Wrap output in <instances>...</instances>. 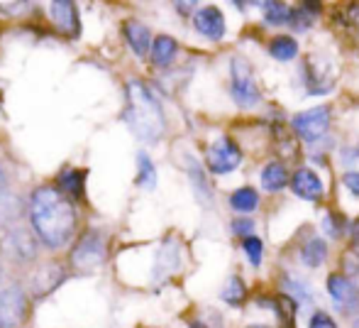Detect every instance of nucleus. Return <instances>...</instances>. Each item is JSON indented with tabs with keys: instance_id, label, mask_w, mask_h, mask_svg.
<instances>
[{
	"instance_id": "nucleus-1",
	"label": "nucleus",
	"mask_w": 359,
	"mask_h": 328,
	"mask_svg": "<svg viewBox=\"0 0 359 328\" xmlns=\"http://www.w3.org/2000/svg\"><path fill=\"white\" fill-rule=\"evenodd\" d=\"M29 223L32 233H37L49 250H59L74 240L79 214L74 201L57 186H39L29 196Z\"/></svg>"
},
{
	"instance_id": "nucleus-2",
	"label": "nucleus",
	"mask_w": 359,
	"mask_h": 328,
	"mask_svg": "<svg viewBox=\"0 0 359 328\" xmlns=\"http://www.w3.org/2000/svg\"><path fill=\"white\" fill-rule=\"evenodd\" d=\"M125 123L133 135L142 143H159L166 130V118L161 103L149 88L133 79L128 81V108H125Z\"/></svg>"
},
{
	"instance_id": "nucleus-3",
	"label": "nucleus",
	"mask_w": 359,
	"mask_h": 328,
	"mask_svg": "<svg viewBox=\"0 0 359 328\" xmlns=\"http://www.w3.org/2000/svg\"><path fill=\"white\" fill-rule=\"evenodd\" d=\"M230 67H232V98H235V103L242 105V108L257 105L262 98V91L255 79V72L247 64V59L235 57Z\"/></svg>"
},
{
	"instance_id": "nucleus-4",
	"label": "nucleus",
	"mask_w": 359,
	"mask_h": 328,
	"mask_svg": "<svg viewBox=\"0 0 359 328\" xmlns=\"http://www.w3.org/2000/svg\"><path fill=\"white\" fill-rule=\"evenodd\" d=\"M293 133L306 143H318L327 135L330 130V108L327 105H316V108L301 110L293 115L291 120Z\"/></svg>"
},
{
	"instance_id": "nucleus-5",
	"label": "nucleus",
	"mask_w": 359,
	"mask_h": 328,
	"mask_svg": "<svg viewBox=\"0 0 359 328\" xmlns=\"http://www.w3.org/2000/svg\"><path fill=\"white\" fill-rule=\"evenodd\" d=\"M105 262V243L100 230H86L72 250V265L79 270H95Z\"/></svg>"
},
{
	"instance_id": "nucleus-6",
	"label": "nucleus",
	"mask_w": 359,
	"mask_h": 328,
	"mask_svg": "<svg viewBox=\"0 0 359 328\" xmlns=\"http://www.w3.org/2000/svg\"><path fill=\"white\" fill-rule=\"evenodd\" d=\"M240 162H242L240 145L232 138H227V135L217 138L208 147V152H205V164H208V169L213 174H230V171H235L240 166Z\"/></svg>"
},
{
	"instance_id": "nucleus-7",
	"label": "nucleus",
	"mask_w": 359,
	"mask_h": 328,
	"mask_svg": "<svg viewBox=\"0 0 359 328\" xmlns=\"http://www.w3.org/2000/svg\"><path fill=\"white\" fill-rule=\"evenodd\" d=\"M27 294L20 284H10L0 289V316L5 328H20L27 319Z\"/></svg>"
},
{
	"instance_id": "nucleus-8",
	"label": "nucleus",
	"mask_w": 359,
	"mask_h": 328,
	"mask_svg": "<svg viewBox=\"0 0 359 328\" xmlns=\"http://www.w3.org/2000/svg\"><path fill=\"white\" fill-rule=\"evenodd\" d=\"M327 294H330V299L335 301V304H340V309H345V311L359 306V289L347 275L327 277Z\"/></svg>"
},
{
	"instance_id": "nucleus-9",
	"label": "nucleus",
	"mask_w": 359,
	"mask_h": 328,
	"mask_svg": "<svg viewBox=\"0 0 359 328\" xmlns=\"http://www.w3.org/2000/svg\"><path fill=\"white\" fill-rule=\"evenodd\" d=\"M49 15H52V22L59 32L69 34V37H79L81 34V22H79V10L72 0H57V3L49 5Z\"/></svg>"
},
{
	"instance_id": "nucleus-10",
	"label": "nucleus",
	"mask_w": 359,
	"mask_h": 328,
	"mask_svg": "<svg viewBox=\"0 0 359 328\" xmlns=\"http://www.w3.org/2000/svg\"><path fill=\"white\" fill-rule=\"evenodd\" d=\"M194 25H196V29H198V34L213 39V42L225 37V18H222V13L215 5L201 8L198 13L194 15Z\"/></svg>"
},
{
	"instance_id": "nucleus-11",
	"label": "nucleus",
	"mask_w": 359,
	"mask_h": 328,
	"mask_svg": "<svg viewBox=\"0 0 359 328\" xmlns=\"http://www.w3.org/2000/svg\"><path fill=\"white\" fill-rule=\"evenodd\" d=\"M291 191L303 201H318L323 196V181L313 169H296L291 176Z\"/></svg>"
},
{
	"instance_id": "nucleus-12",
	"label": "nucleus",
	"mask_w": 359,
	"mask_h": 328,
	"mask_svg": "<svg viewBox=\"0 0 359 328\" xmlns=\"http://www.w3.org/2000/svg\"><path fill=\"white\" fill-rule=\"evenodd\" d=\"M67 272L57 265V262H44L37 272L32 275V294L34 296H44L52 289H57L59 282H64Z\"/></svg>"
},
{
	"instance_id": "nucleus-13",
	"label": "nucleus",
	"mask_w": 359,
	"mask_h": 328,
	"mask_svg": "<svg viewBox=\"0 0 359 328\" xmlns=\"http://www.w3.org/2000/svg\"><path fill=\"white\" fill-rule=\"evenodd\" d=\"M123 32L137 57H144L147 52H151V32L147 25L137 22V20H128V22L123 25Z\"/></svg>"
},
{
	"instance_id": "nucleus-14",
	"label": "nucleus",
	"mask_w": 359,
	"mask_h": 328,
	"mask_svg": "<svg viewBox=\"0 0 359 328\" xmlns=\"http://www.w3.org/2000/svg\"><path fill=\"white\" fill-rule=\"evenodd\" d=\"M86 176H88L86 169H74V166H69V169H64L62 174L57 176V189L62 191V194H67L72 201H81L83 199Z\"/></svg>"
},
{
	"instance_id": "nucleus-15",
	"label": "nucleus",
	"mask_w": 359,
	"mask_h": 328,
	"mask_svg": "<svg viewBox=\"0 0 359 328\" xmlns=\"http://www.w3.org/2000/svg\"><path fill=\"white\" fill-rule=\"evenodd\" d=\"M176 54H179V42H176L174 37H169V34H159V37L151 42V64L159 69L169 67L171 62L176 59Z\"/></svg>"
},
{
	"instance_id": "nucleus-16",
	"label": "nucleus",
	"mask_w": 359,
	"mask_h": 328,
	"mask_svg": "<svg viewBox=\"0 0 359 328\" xmlns=\"http://www.w3.org/2000/svg\"><path fill=\"white\" fill-rule=\"evenodd\" d=\"M8 247L13 252V257H20V260H34L37 257V245H34V238L29 230H13L8 235Z\"/></svg>"
},
{
	"instance_id": "nucleus-17",
	"label": "nucleus",
	"mask_w": 359,
	"mask_h": 328,
	"mask_svg": "<svg viewBox=\"0 0 359 328\" xmlns=\"http://www.w3.org/2000/svg\"><path fill=\"white\" fill-rule=\"evenodd\" d=\"M230 209L237 214H252L259 209V191L255 186H240L230 194Z\"/></svg>"
},
{
	"instance_id": "nucleus-18",
	"label": "nucleus",
	"mask_w": 359,
	"mask_h": 328,
	"mask_svg": "<svg viewBox=\"0 0 359 328\" xmlns=\"http://www.w3.org/2000/svg\"><path fill=\"white\" fill-rule=\"evenodd\" d=\"M288 181H291V176H288L286 166L281 162H269L262 169V186L266 191H281Z\"/></svg>"
},
{
	"instance_id": "nucleus-19",
	"label": "nucleus",
	"mask_w": 359,
	"mask_h": 328,
	"mask_svg": "<svg viewBox=\"0 0 359 328\" xmlns=\"http://www.w3.org/2000/svg\"><path fill=\"white\" fill-rule=\"evenodd\" d=\"M318 13H320V5H316V3L298 5V8L291 10V27L296 29V32H308V29L313 27V22H316Z\"/></svg>"
},
{
	"instance_id": "nucleus-20",
	"label": "nucleus",
	"mask_w": 359,
	"mask_h": 328,
	"mask_svg": "<svg viewBox=\"0 0 359 328\" xmlns=\"http://www.w3.org/2000/svg\"><path fill=\"white\" fill-rule=\"evenodd\" d=\"M269 54L276 62H291L298 57V42L288 34H276L269 42Z\"/></svg>"
},
{
	"instance_id": "nucleus-21",
	"label": "nucleus",
	"mask_w": 359,
	"mask_h": 328,
	"mask_svg": "<svg viewBox=\"0 0 359 328\" xmlns=\"http://www.w3.org/2000/svg\"><path fill=\"white\" fill-rule=\"evenodd\" d=\"M189 176H191V184H194V191L201 204H210V201H213V191H210L208 179H205L203 169H201V164L196 162V159H189Z\"/></svg>"
},
{
	"instance_id": "nucleus-22",
	"label": "nucleus",
	"mask_w": 359,
	"mask_h": 328,
	"mask_svg": "<svg viewBox=\"0 0 359 328\" xmlns=\"http://www.w3.org/2000/svg\"><path fill=\"white\" fill-rule=\"evenodd\" d=\"M301 260H303V265H306V267H320L323 262L327 260L325 240H320V238L308 240V243L303 245V250H301Z\"/></svg>"
},
{
	"instance_id": "nucleus-23",
	"label": "nucleus",
	"mask_w": 359,
	"mask_h": 328,
	"mask_svg": "<svg viewBox=\"0 0 359 328\" xmlns=\"http://www.w3.org/2000/svg\"><path fill=\"white\" fill-rule=\"evenodd\" d=\"M220 299L225 301V304H230V306H240L242 301L247 299L245 280H242V277H230V280H227V284L222 287Z\"/></svg>"
},
{
	"instance_id": "nucleus-24",
	"label": "nucleus",
	"mask_w": 359,
	"mask_h": 328,
	"mask_svg": "<svg viewBox=\"0 0 359 328\" xmlns=\"http://www.w3.org/2000/svg\"><path fill=\"white\" fill-rule=\"evenodd\" d=\"M284 289H286V296H291V299L298 304V309L311 301V291H308V287L303 284V280H298V277L286 275L284 277Z\"/></svg>"
},
{
	"instance_id": "nucleus-25",
	"label": "nucleus",
	"mask_w": 359,
	"mask_h": 328,
	"mask_svg": "<svg viewBox=\"0 0 359 328\" xmlns=\"http://www.w3.org/2000/svg\"><path fill=\"white\" fill-rule=\"evenodd\" d=\"M137 166H140L137 184L142 186V189H154V186H156V169H154V164H151L149 155L140 152L137 155Z\"/></svg>"
},
{
	"instance_id": "nucleus-26",
	"label": "nucleus",
	"mask_w": 359,
	"mask_h": 328,
	"mask_svg": "<svg viewBox=\"0 0 359 328\" xmlns=\"http://www.w3.org/2000/svg\"><path fill=\"white\" fill-rule=\"evenodd\" d=\"M262 8H264V20L269 25H274V27L291 22V8H288V5H284V3H262Z\"/></svg>"
},
{
	"instance_id": "nucleus-27",
	"label": "nucleus",
	"mask_w": 359,
	"mask_h": 328,
	"mask_svg": "<svg viewBox=\"0 0 359 328\" xmlns=\"http://www.w3.org/2000/svg\"><path fill=\"white\" fill-rule=\"evenodd\" d=\"M242 250L247 252V257H250V262L255 267L262 265V257H264V243H262V238H257V235H250V238L242 240Z\"/></svg>"
},
{
	"instance_id": "nucleus-28",
	"label": "nucleus",
	"mask_w": 359,
	"mask_h": 328,
	"mask_svg": "<svg viewBox=\"0 0 359 328\" xmlns=\"http://www.w3.org/2000/svg\"><path fill=\"white\" fill-rule=\"evenodd\" d=\"M345 221H342V216H335V214H327L325 221H323V228H325V233L330 235V238H340L342 233H345Z\"/></svg>"
},
{
	"instance_id": "nucleus-29",
	"label": "nucleus",
	"mask_w": 359,
	"mask_h": 328,
	"mask_svg": "<svg viewBox=\"0 0 359 328\" xmlns=\"http://www.w3.org/2000/svg\"><path fill=\"white\" fill-rule=\"evenodd\" d=\"M308 328H337V324L330 314H325V311H316V314L311 316V321H308Z\"/></svg>"
},
{
	"instance_id": "nucleus-30",
	"label": "nucleus",
	"mask_w": 359,
	"mask_h": 328,
	"mask_svg": "<svg viewBox=\"0 0 359 328\" xmlns=\"http://www.w3.org/2000/svg\"><path fill=\"white\" fill-rule=\"evenodd\" d=\"M252 230H255V223H252L250 218H237V221H232V233L242 235V240L250 238Z\"/></svg>"
},
{
	"instance_id": "nucleus-31",
	"label": "nucleus",
	"mask_w": 359,
	"mask_h": 328,
	"mask_svg": "<svg viewBox=\"0 0 359 328\" xmlns=\"http://www.w3.org/2000/svg\"><path fill=\"white\" fill-rule=\"evenodd\" d=\"M342 184L347 186V191H350L352 196L359 199V171H347V174L342 176Z\"/></svg>"
},
{
	"instance_id": "nucleus-32",
	"label": "nucleus",
	"mask_w": 359,
	"mask_h": 328,
	"mask_svg": "<svg viewBox=\"0 0 359 328\" xmlns=\"http://www.w3.org/2000/svg\"><path fill=\"white\" fill-rule=\"evenodd\" d=\"M355 245H359V221L355 223Z\"/></svg>"
},
{
	"instance_id": "nucleus-33",
	"label": "nucleus",
	"mask_w": 359,
	"mask_h": 328,
	"mask_svg": "<svg viewBox=\"0 0 359 328\" xmlns=\"http://www.w3.org/2000/svg\"><path fill=\"white\" fill-rule=\"evenodd\" d=\"M3 272H5V265H3V250H0V280H3Z\"/></svg>"
},
{
	"instance_id": "nucleus-34",
	"label": "nucleus",
	"mask_w": 359,
	"mask_h": 328,
	"mask_svg": "<svg viewBox=\"0 0 359 328\" xmlns=\"http://www.w3.org/2000/svg\"><path fill=\"white\" fill-rule=\"evenodd\" d=\"M0 328H5V324H3V316H0Z\"/></svg>"
},
{
	"instance_id": "nucleus-35",
	"label": "nucleus",
	"mask_w": 359,
	"mask_h": 328,
	"mask_svg": "<svg viewBox=\"0 0 359 328\" xmlns=\"http://www.w3.org/2000/svg\"><path fill=\"white\" fill-rule=\"evenodd\" d=\"M250 328H269V326H250Z\"/></svg>"
},
{
	"instance_id": "nucleus-36",
	"label": "nucleus",
	"mask_w": 359,
	"mask_h": 328,
	"mask_svg": "<svg viewBox=\"0 0 359 328\" xmlns=\"http://www.w3.org/2000/svg\"><path fill=\"white\" fill-rule=\"evenodd\" d=\"M355 155H359V143H357V147H355Z\"/></svg>"
},
{
	"instance_id": "nucleus-37",
	"label": "nucleus",
	"mask_w": 359,
	"mask_h": 328,
	"mask_svg": "<svg viewBox=\"0 0 359 328\" xmlns=\"http://www.w3.org/2000/svg\"><path fill=\"white\" fill-rule=\"evenodd\" d=\"M355 328H359V319H357V321H355Z\"/></svg>"
}]
</instances>
